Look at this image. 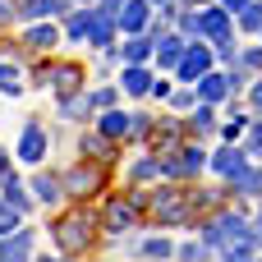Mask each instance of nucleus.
Instances as JSON below:
<instances>
[{
  "label": "nucleus",
  "mask_w": 262,
  "mask_h": 262,
  "mask_svg": "<svg viewBox=\"0 0 262 262\" xmlns=\"http://www.w3.org/2000/svg\"><path fill=\"white\" fill-rule=\"evenodd\" d=\"M180 37H198V14H184L180 18Z\"/></svg>",
  "instance_id": "nucleus-35"
},
{
  "label": "nucleus",
  "mask_w": 262,
  "mask_h": 262,
  "mask_svg": "<svg viewBox=\"0 0 262 262\" xmlns=\"http://www.w3.org/2000/svg\"><path fill=\"white\" fill-rule=\"evenodd\" d=\"M120 5H124V0H97V9H101V14H111V18H115V9H120Z\"/></svg>",
  "instance_id": "nucleus-40"
},
{
  "label": "nucleus",
  "mask_w": 262,
  "mask_h": 262,
  "mask_svg": "<svg viewBox=\"0 0 262 262\" xmlns=\"http://www.w3.org/2000/svg\"><path fill=\"white\" fill-rule=\"evenodd\" d=\"M143 253H147V258H170V239H147Z\"/></svg>",
  "instance_id": "nucleus-31"
},
{
  "label": "nucleus",
  "mask_w": 262,
  "mask_h": 262,
  "mask_svg": "<svg viewBox=\"0 0 262 262\" xmlns=\"http://www.w3.org/2000/svg\"><path fill=\"white\" fill-rule=\"evenodd\" d=\"M9 14H14V9H9V0H0V18H9Z\"/></svg>",
  "instance_id": "nucleus-43"
},
{
  "label": "nucleus",
  "mask_w": 262,
  "mask_h": 262,
  "mask_svg": "<svg viewBox=\"0 0 262 262\" xmlns=\"http://www.w3.org/2000/svg\"><path fill=\"white\" fill-rule=\"evenodd\" d=\"M147 5H161V9H166V5H170V0H147Z\"/></svg>",
  "instance_id": "nucleus-45"
},
{
  "label": "nucleus",
  "mask_w": 262,
  "mask_h": 262,
  "mask_svg": "<svg viewBox=\"0 0 262 262\" xmlns=\"http://www.w3.org/2000/svg\"><path fill=\"white\" fill-rule=\"evenodd\" d=\"M97 51H106L111 41H115V18L111 14H101V9H92V18H88V32H83Z\"/></svg>",
  "instance_id": "nucleus-13"
},
{
  "label": "nucleus",
  "mask_w": 262,
  "mask_h": 262,
  "mask_svg": "<svg viewBox=\"0 0 262 262\" xmlns=\"http://www.w3.org/2000/svg\"><path fill=\"white\" fill-rule=\"evenodd\" d=\"M32 189H37V198H41V203H55L64 184H60L55 175H37V180H32Z\"/></svg>",
  "instance_id": "nucleus-24"
},
{
  "label": "nucleus",
  "mask_w": 262,
  "mask_h": 262,
  "mask_svg": "<svg viewBox=\"0 0 262 262\" xmlns=\"http://www.w3.org/2000/svg\"><path fill=\"white\" fill-rule=\"evenodd\" d=\"M120 88H124L129 97H143V92H152V74H147L143 64H124V74H120Z\"/></svg>",
  "instance_id": "nucleus-16"
},
{
  "label": "nucleus",
  "mask_w": 262,
  "mask_h": 262,
  "mask_svg": "<svg viewBox=\"0 0 262 262\" xmlns=\"http://www.w3.org/2000/svg\"><path fill=\"white\" fill-rule=\"evenodd\" d=\"M230 262H253V258H230Z\"/></svg>",
  "instance_id": "nucleus-46"
},
{
  "label": "nucleus",
  "mask_w": 262,
  "mask_h": 262,
  "mask_svg": "<svg viewBox=\"0 0 262 262\" xmlns=\"http://www.w3.org/2000/svg\"><path fill=\"white\" fill-rule=\"evenodd\" d=\"M203 244H216V249H226L230 258H249V253H253V244H258V235L249 230V221H244V216L221 212L216 221H207V226H203Z\"/></svg>",
  "instance_id": "nucleus-1"
},
{
  "label": "nucleus",
  "mask_w": 262,
  "mask_h": 262,
  "mask_svg": "<svg viewBox=\"0 0 262 262\" xmlns=\"http://www.w3.org/2000/svg\"><path fill=\"white\" fill-rule=\"evenodd\" d=\"M88 5H92V0H88Z\"/></svg>",
  "instance_id": "nucleus-49"
},
{
  "label": "nucleus",
  "mask_w": 262,
  "mask_h": 262,
  "mask_svg": "<svg viewBox=\"0 0 262 262\" xmlns=\"http://www.w3.org/2000/svg\"><path fill=\"white\" fill-rule=\"evenodd\" d=\"M235 193H244V198H258V193H262V170L244 166V170L235 175Z\"/></svg>",
  "instance_id": "nucleus-19"
},
{
  "label": "nucleus",
  "mask_w": 262,
  "mask_h": 262,
  "mask_svg": "<svg viewBox=\"0 0 262 262\" xmlns=\"http://www.w3.org/2000/svg\"><path fill=\"white\" fill-rule=\"evenodd\" d=\"M244 124H249L244 115H230V124L221 129V138H226V143H239V134H244Z\"/></svg>",
  "instance_id": "nucleus-30"
},
{
  "label": "nucleus",
  "mask_w": 262,
  "mask_h": 262,
  "mask_svg": "<svg viewBox=\"0 0 262 262\" xmlns=\"http://www.w3.org/2000/svg\"><path fill=\"white\" fill-rule=\"evenodd\" d=\"M134 175H138V180H152V175H161V161H138Z\"/></svg>",
  "instance_id": "nucleus-34"
},
{
  "label": "nucleus",
  "mask_w": 262,
  "mask_h": 262,
  "mask_svg": "<svg viewBox=\"0 0 262 262\" xmlns=\"http://www.w3.org/2000/svg\"><path fill=\"white\" fill-rule=\"evenodd\" d=\"M180 258H184V262H203V258H207V244H184Z\"/></svg>",
  "instance_id": "nucleus-32"
},
{
  "label": "nucleus",
  "mask_w": 262,
  "mask_h": 262,
  "mask_svg": "<svg viewBox=\"0 0 262 262\" xmlns=\"http://www.w3.org/2000/svg\"><path fill=\"white\" fill-rule=\"evenodd\" d=\"M244 152H249V157H262V124L253 129V138H249V147H244Z\"/></svg>",
  "instance_id": "nucleus-39"
},
{
  "label": "nucleus",
  "mask_w": 262,
  "mask_h": 262,
  "mask_svg": "<svg viewBox=\"0 0 262 262\" xmlns=\"http://www.w3.org/2000/svg\"><path fill=\"white\" fill-rule=\"evenodd\" d=\"M189 5H193V9H198V5H203V0H189Z\"/></svg>",
  "instance_id": "nucleus-47"
},
{
  "label": "nucleus",
  "mask_w": 262,
  "mask_h": 262,
  "mask_svg": "<svg viewBox=\"0 0 262 262\" xmlns=\"http://www.w3.org/2000/svg\"><path fill=\"white\" fill-rule=\"evenodd\" d=\"M216 46H221V51H216V60H239V46H235L230 37H221Z\"/></svg>",
  "instance_id": "nucleus-33"
},
{
  "label": "nucleus",
  "mask_w": 262,
  "mask_h": 262,
  "mask_svg": "<svg viewBox=\"0 0 262 262\" xmlns=\"http://www.w3.org/2000/svg\"><path fill=\"white\" fill-rule=\"evenodd\" d=\"M226 32H230V14H226V9H207V14H198V37L221 41Z\"/></svg>",
  "instance_id": "nucleus-15"
},
{
  "label": "nucleus",
  "mask_w": 262,
  "mask_h": 262,
  "mask_svg": "<svg viewBox=\"0 0 262 262\" xmlns=\"http://www.w3.org/2000/svg\"><path fill=\"white\" fill-rule=\"evenodd\" d=\"M18 221H23V212H18L14 203H0V239H5V235H14V230H18Z\"/></svg>",
  "instance_id": "nucleus-28"
},
{
  "label": "nucleus",
  "mask_w": 262,
  "mask_h": 262,
  "mask_svg": "<svg viewBox=\"0 0 262 262\" xmlns=\"http://www.w3.org/2000/svg\"><path fill=\"white\" fill-rule=\"evenodd\" d=\"M253 235H258V244H262V212H258V230H253Z\"/></svg>",
  "instance_id": "nucleus-44"
},
{
  "label": "nucleus",
  "mask_w": 262,
  "mask_h": 262,
  "mask_svg": "<svg viewBox=\"0 0 262 262\" xmlns=\"http://www.w3.org/2000/svg\"><path fill=\"white\" fill-rule=\"evenodd\" d=\"M46 157V129L37 124V120H28V129H23V138H18V161H28V166H37Z\"/></svg>",
  "instance_id": "nucleus-8"
},
{
  "label": "nucleus",
  "mask_w": 262,
  "mask_h": 262,
  "mask_svg": "<svg viewBox=\"0 0 262 262\" xmlns=\"http://www.w3.org/2000/svg\"><path fill=\"white\" fill-rule=\"evenodd\" d=\"M152 207H157V216H161L166 226H184V221L193 216V212H189V203H184V193H175V189H157Z\"/></svg>",
  "instance_id": "nucleus-2"
},
{
  "label": "nucleus",
  "mask_w": 262,
  "mask_h": 262,
  "mask_svg": "<svg viewBox=\"0 0 262 262\" xmlns=\"http://www.w3.org/2000/svg\"><path fill=\"white\" fill-rule=\"evenodd\" d=\"M106 226L120 235V230H129L134 226V203H111V212H106Z\"/></svg>",
  "instance_id": "nucleus-20"
},
{
  "label": "nucleus",
  "mask_w": 262,
  "mask_h": 262,
  "mask_svg": "<svg viewBox=\"0 0 262 262\" xmlns=\"http://www.w3.org/2000/svg\"><path fill=\"white\" fill-rule=\"evenodd\" d=\"M244 5H249V0H221V9H226V14H239Z\"/></svg>",
  "instance_id": "nucleus-41"
},
{
  "label": "nucleus",
  "mask_w": 262,
  "mask_h": 262,
  "mask_svg": "<svg viewBox=\"0 0 262 262\" xmlns=\"http://www.w3.org/2000/svg\"><path fill=\"white\" fill-rule=\"evenodd\" d=\"M244 166H249V152H244L239 143H226V147L212 157V170H216V175H226V180H235Z\"/></svg>",
  "instance_id": "nucleus-12"
},
{
  "label": "nucleus",
  "mask_w": 262,
  "mask_h": 262,
  "mask_svg": "<svg viewBox=\"0 0 262 262\" xmlns=\"http://www.w3.org/2000/svg\"><path fill=\"white\" fill-rule=\"evenodd\" d=\"M0 92H5V97H18V92H23V74H18L14 64H0Z\"/></svg>",
  "instance_id": "nucleus-25"
},
{
  "label": "nucleus",
  "mask_w": 262,
  "mask_h": 262,
  "mask_svg": "<svg viewBox=\"0 0 262 262\" xmlns=\"http://www.w3.org/2000/svg\"><path fill=\"white\" fill-rule=\"evenodd\" d=\"M184 46H189V41H184L180 32H161V37L152 41V55H157V64H161V69H175V64H180V55H184Z\"/></svg>",
  "instance_id": "nucleus-10"
},
{
  "label": "nucleus",
  "mask_w": 262,
  "mask_h": 262,
  "mask_svg": "<svg viewBox=\"0 0 262 262\" xmlns=\"http://www.w3.org/2000/svg\"><path fill=\"white\" fill-rule=\"evenodd\" d=\"M147 129V115H124V111H106L101 115V134L106 138H129V134H143Z\"/></svg>",
  "instance_id": "nucleus-5"
},
{
  "label": "nucleus",
  "mask_w": 262,
  "mask_h": 262,
  "mask_svg": "<svg viewBox=\"0 0 262 262\" xmlns=\"http://www.w3.org/2000/svg\"><path fill=\"white\" fill-rule=\"evenodd\" d=\"M147 55H152V37H138V32H129V41L120 46V60H124V64H143Z\"/></svg>",
  "instance_id": "nucleus-17"
},
{
  "label": "nucleus",
  "mask_w": 262,
  "mask_h": 262,
  "mask_svg": "<svg viewBox=\"0 0 262 262\" xmlns=\"http://www.w3.org/2000/svg\"><path fill=\"white\" fill-rule=\"evenodd\" d=\"M193 92H198V101L216 106V101H226V97H230V74H216V69H207V74L193 83Z\"/></svg>",
  "instance_id": "nucleus-7"
},
{
  "label": "nucleus",
  "mask_w": 262,
  "mask_h": 262,
  "mask_svg": "<svg viewBox=\"0 0 262 262\" xmlns=\"http://www.w3.org/2000/svg\"><path fill=\"white\" fill-rule=\"evenodd\" d=\"M212 124H216V115H212V106H207V101H198V111L189 115V129H193V134H207Z\"/></svg>",
  "instance_id": "nucleus-26"
},
{
  "label": "nucleus",
  "mask_w": 262,
  "mask_h": 262,
  "mask_svg": "<svg viewBox=\"0 0 262 262\" xmlns=\"http://www.w3.org/2000/svg\"><path fill=\"white\" fill-rule=\"evenodd\" d=\"M239 28H244V32H262V0H249V5L239 9Z\"/></svg>",
  "instance_id": "nucleus-23"
},
{
  "label": "nucleus",
  "mask_w": 262,
  "mask_h": 262,
  "mask_svg": "<svg viewBox=\"0 0 262 262\" xmlns=\"http://www.w3.org/2000/svg\"><path fill=\"white\" fill-rule=\"evenodd\" d=\"M88 18H92V9H78V14L69 18V28H64V32H69V37H83V32H88Z\"/></svg>",
  "instance_id": "nucleus-29"
},
{
  "label": "nucleus",
  "mask_w": 262,
  "mask_h": 262,
  "mask_svg": "<svg viewBox=\"0 0 262 262\" xmlns=\"http://www.w3.org/2000/svg\"><path fill=\"white\" fill-rule=\"evenodd\" d=\"M88 152H101V157H106L111 147H106V138H83V157H88Z\"/></svg>",
  "instance_id": "nucleus-38"
},
{
  "label": "nucleus",
  "mask_w": 262,
  "mask_h": 262,
  "mask_svg": "<svg viewBox=\"0 0 262 262\" xmlns=\"http://www.w3.org/2000/svg\"><path fill=\"white\" fill-rule=\"evenodd\" d=\"M55 239H60V249L64 253H74V249H88V239H92V230H88V216L78 212V216H64L60 226H55Z\"/></svg>",
  "instance_id": "nucleus-4"
},
{
  "label": "nucleus",
  "mask_w": 262,
  "mask_h": 262,
  "mask_svg": "<svg viewBox=\"0 0 262 262\" xmlns=\"http://www.w3.org/2000/svg\"><path fill=\"white\" fill-rule=\"evenodd\" d=\"M64 5H69V0H28L18 14H23V18H55V14H64Z\"/></svg>",
  "instance_id": "nucleus-18"
},
{
  "label": "nucleus",
  "mask_w": 262,
  "mask_h": 262,
  "mask_svg": "<svg viewBox=\"0 0 262 262\" xmlns=\"http://www.w3.org/2000/svg\"><path fill=\"white\" fill-rule=\"evenodd\" d=\"M147 23H152V5L147 0H124L115 9V28H124V32H143Z\"/></svg>",
  "instance_id": "nucleus-6"
},
{
  "label": "nucleus",
  "mask_w": 262,
  "mask_h": 262,
  "mask_svg": "<svg viewBox=\"0 0 262 262\" xmlns=\"http://www.w3.org/2000/svg\"><path fill=\"white\" fill-rule=\"evenodd\" d=\"M253 111H258V115H262V78H258V83H253Z\"/></svg>",
  "instance_id": "nucleus-42"
},
{
  "label": "nucleus",
  "mask_w": 262,
  "mask_h": 262,
  "mask_svg": "<svg viewBox=\"0 0 262 262\" xmlns=\"http://www.w3.org/2000/svg\"><path fill=\"white\" fill-rule=\"evenodd\" d=\"M193 101H198V92H193V88H184V92H175V106H180V111H189Z\"/></svg>",
  "instance_id": "nucleus-37"
},
{
  "label": "nucleus",
  "mask_w": 262,
  "mask_h": 262,
  "mask_svg": "<svg viewBox=\"0 0 262 262\" xmlns=\"http://www.w3.org/2000/svg\"><path fill=\"white\" fill-rule=\"evenodd\" d=\"M28 253H32V230L5 235V244H0V262H28Z\"/></svg>",
  "instance_id": "nucleus-14"
},
{
  "label": "nucleus",
  "mask_w": 262,
  "mask_h": 262,
  "mask_svg": "<svg viewBox=\"0 0 262 262\" xmlns=\"http://www.w3.org/2000/svg\"><path fill=\"white\" fill-rule=\"evenodd\" d=\"M88 101H92V106H111V101H115V88H97Z\"/></svg>",
  "instance_id": "nucleus-36"
},
{
  "label": "nucleus",
  "mask_w": 262,
  "mask_h": 262,
  "mask_svg": "<svg viewBox=\"0 0 262 262\" xmlns=\"http://www.w3.org/2000/svg\"><path fill=\"white\" fill-rule=\"evenodd\" d=\"M41 262H60V258H41Z\"/></svg>",
  "instance_id": "nucleus-48"
},
{
  "label": "nucleus",
  "mask_w": 262,
  "mask_h": 262,
  "mask_svg": "<svg viewBox=\"0 0 262 262\" xmlns=\"http://www.w3.org/2000/svg\"><path fill=\"white\" fill-rule=\"evenodd\" d=\"M212 64H216V55H212L207 46H184V55H180V64H175V69H180V78H184V83H198Z\"/></svg>",
  "instance_id": "nucleus-3"
},
{
  "label": "nucleus",
  "mask_w": 262,
  "mask_h": 262,
  "mask_svg": "<svg viewBox=\"0 0 262 262\" xmlns=\"http://www.w3.org/2000/svg\"><path fill=\"white\" fill-rule=\"evenodd\" d=\"M5 203H14L18 212H28V207H32V203H28V189H23V184H18L14 175L5 180Z\"/></svg>",
  "instance_id": "nucleus-27"
},
{
  "label": "nucleus",
  "mask_w": 262,
  "mask_h": 262,
  "mask_svg": "<svg viewBox=\"0 0 262 262\" xmlns=\"http://www.w3.org/2000/svg\"><path fill=\"white\" fill-rule=\"evenodd\" d=\"M203 166H207V152H203V147H184L175 161H161V175L180 180V175H198Z\"/></svg>",
  "instance_id": "nucleus-9"
},
{
  "label": "nucleus",
  "mask_w": 262,
  "mask_h": 262,
  "mask_svg": "<svg viewBox=\"0 0 262 262\" xmlns=\"http://www.w3.org/2000/svg\"><path fill=\"white\" fill-rule=\"evenodd\" d=\"M41 78H46L60 97H69V92L83 83V69H78V64H46V69H41Z\"/></svg>",
  "instance_id": "nucleus-11"
},
{
  "label": "nucleus",
  "mask_w": 262,
  "mask_h": 262,
  "mask_svg": "<svg viewBox=\"0 0 262 262\" xmlns=\"http://www.w3.org/2000/svg\"><path fill=\"white\" fill-rule=\"evenodd\" d=\"M97 180H101L97 170H88V166H78V170H74V175L64 180V189H69V193H88V189H92Z\"/></svg>",
  "instance_id": "nucleus-22"
},
{
  "label": "nucleus",
  "mask_w": 262,
  "mask_h": 262,
  "mask_svg": "<svg viewBox=\"0 0 262 262\" xmlns=\"http://www.w3.org/2000/svg\"><path fill=\"white\" fill-rule=\"evenodd\" d=\"M55 41H60V28H55V23H41V28L28 32V46H37V51H51Z\"/></svg>",
  "instance_id": "nucleus-21"
}]
</instances>
